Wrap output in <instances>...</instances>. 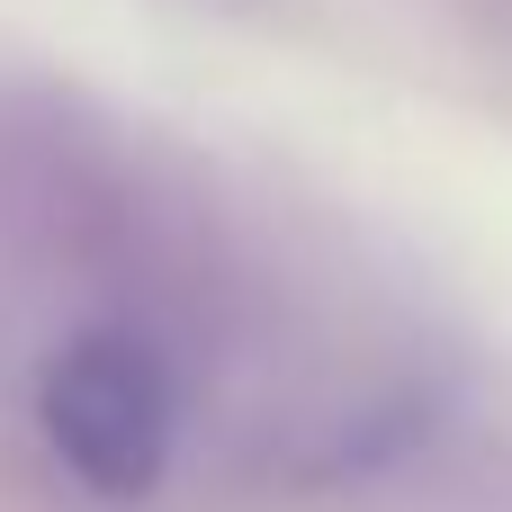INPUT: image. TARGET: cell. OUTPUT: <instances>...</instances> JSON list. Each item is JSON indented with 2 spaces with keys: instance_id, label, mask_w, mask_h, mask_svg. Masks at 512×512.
<instances>
[{
  "instance_id": "obj_1",
  "label": "cell",
  "mask_w": 512,
  "mask_h": 512,
  "mask_svg": "<svg viewBox=\"0 0 512 512\" xmlns=\"http://www.w3.org/2000/svg\"><path fill=\"white\" fill-rule=\"evenodd\" d=\"M36 432L63 459V477L90 486L99 504H144L171 477L180 387L144 333L90 324L36 369Z\"/></svg>"
}]
</instances>
